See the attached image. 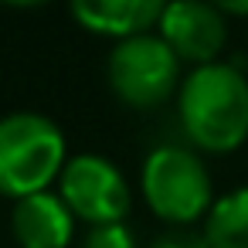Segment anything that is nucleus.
<instances>
[{
    "label": "nucleus",
    "instance_id": "obj_5",
    "mask_svg": "<svg viewBox=\"0 0 248 248\" xmlns=\"http://www.w3.org/2000/svg\"><path fill=\"white\" fill-rule=\"evenodd\" d=\"M62 201L72 211V217L99 224H123L129 214V184L119 173V167L106 156L82 153L72 156L62 170Z\"/></svg>",
    "mask_w": 248,
    "mask_h": 248
},
{
    "label": "nucleus",
    "instance_id": "obj_1",
    "mask_svg": "<svg viewBox=\"0 0 248 248\" xmlns=\"http://www.w3.org/2000/svg\"><path fill=\"white\" fill-rule=\"evenodd\" d=\"M184 133L207 153H231L248 140V78L234 62L194 68L177 95Z\"/></svg>",
    "mask_w": 248,
    "mask_h": 248
},
{
    "label": "nucleus",
    "instance_id": "obj_7",
    "mask_svg": "<svg viewBox=\"0 0 248 248\" xmlns=\"http://www.w3.org/2000/svg\"><path fill=\"white\" fill-rule=\"evenodd\" d=\"M11 224H14V238L21 241V248H65L72 241L75 217L62 197L41 190L14 204Z\"/></svg>",
    "mask_w": 248,
    "mask_h": 248
},
{
    "label": "nucleus",
    "instance_id": "obj_6",
    "mask_svg": "<svg viewBox=\"0 0 248 248\" xmlns=\"http://www.w3.org/2000/svg\"><path fill=\"white\" fill-rule=\"evenodd\" d=\"M156 28L170 51L180 62H190L194 68L214 65L228 45V17L217 11V4H201V0L163 4Z\"/></svg>",
    "mask_w": 248,
    "mask_h": 248
},
{
    "label": "nucleus",
    "instance_id": "obj_9",
    "mask_svg": "<svg viewBox=\"0 0 248 248\" xmlns=\"http://www.w3.org/2000/svg\"><path fill=\"white\" fill-rule=\"evenodd\" d=\"M201 231L207 248H248V187H234L217 197Z\"/></svg>",
    "mask_w": 248,
    "mask_h": 248
},
{
    "label": "nucleus",
    "instance_id": "obj_12",
    "mask_svg": "<svg viewBox=\"0 0 248 248\" xmlns=\"http://www.w3.org/2000/svg\"><path fill=\"white\" fill-rule=\"evenodd\" d=\"M217 11L224 17H248V0H238V4H234V0H221Z\"/></svg>",
    "mask_w": 248,
    "mask_h": 248
},
{
    "label": "nucleus",
    "instance_id": "obj_10",
    "mask_svg": "<svg viewBox=\"0 0 248 248\" xmlns=\"http://www.w3.org/2000/svg\"><path fill=\"white\" fill-rule=\"evenodd\" d=\"M85 248H136V238L126 224H99L89 231Z\"/></svg>",
    "mask_w": 248,
    "mask_h": 248
},
{
    "label": "nucleus",
    "instance_id": "obj_11",
    "mask_svg": "<svg viewBox=\"0 0 248 248\" xmlns=\"http://www.w3.org/2000/svg\"><path fill=\"white\" fill-rule=\"evenodd\" d=\"M150 248H207V241H204V231L197 228H170L156 234Z\"/></svg>",
    "mask_w": 248,
    "mask_h": 248
},
{
    "label": "nucleus",
    "instance_id": "obj_8",
    "mask_svg": "<svg viewBox=\"0 0 248 248\" xmlns=\"http://www.w3.org/2000/svg\"><path fill=\"white\" fill-rule=\"evenodd\" d=\"M72 14L85 31L126 41L136 34H150V28L160 24L163 4L160 0H75Z\"/></svg>",
    "mask_w": 248,
    "mask_h": 248
},
{
    "label": "nucleus",
    "instance_id": "obj_3",
    "mask_svg": "<svg viewBox=\"0 0 248 248\" xmlns=\"http://www.w3.org/2000/svg\"><path fill=\"white\" fill-rule=\"evenodd\" d=\"M143 197L173 228H194L214 207V184L204 160L187 146H156L143 163Z\"/></svg>",
    "mask_w": 248,
    "mask_h": 248
},
{
    "label": "nucleus",
    "instance_id": "obj_4",
    "mask_svg": "<svg viewBox=\"0 0 248 248\" xmlns=\"http://www.w3.org/2000/svg\"><path fill=\"white\" fill-rule=\"evenodd\" d=\"M109 85L126 106L153 109L180 85V58L160 34L126 38L109 55Z\"/></svg>",
    "mask_w": 248,
    "mask_h": 248
},
{
    "label": "nucleus",
    "instance_id": "obj_2",
    "mask_svg": "<svg viewBox=\"0 0 248 248\" xmlns=\"http://www.w3.org/2000/svg\"><path fill=\"white\" fill-rule=\"evenodd\" d=\"M65 163V136L48 116L11 112L0 119V194L14 201L41 194Z\"/></svg>",
    "mask_w": 248,
    "mask_h": 248
}]
</instances>
